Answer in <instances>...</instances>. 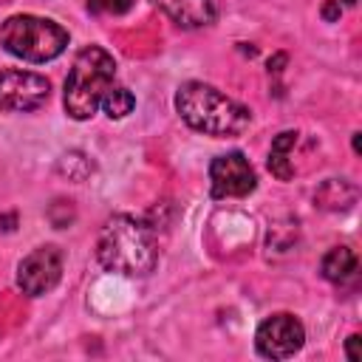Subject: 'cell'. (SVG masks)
<instances>
[{
    "mask_svg": "<svg viewBox=\"0 0 362 362\" xmlns=\"http://www.w3.org/2000/svg\"><path fill=\"white\" fill-rule=\"evenodd\" d=\"M345 356H348V362H359L362 359V337L359 334H351L345 339Z\"/></svg>",
    "mask_w": 362,
    "mask_h": 362,
    "instance_id": "17",
    "label": "cell"
},
{
    "mask_svg": "<svg viewBox=\"0 0 362 362\" xmlns=\"http://www.w3.org/2000/svg\"><path fill=\"white\" fill-rule=\"evenodd\" d=\"M110 119H124L133 107H136V96L127 90V88H122V85H113L107 93H105V99H102V105H99Z\"/></svg>",
    "mask_w": 362,
    "mask_h": 362,
    "instance_id": "13",
    "label": "cell"
},
{
    "mask_svg": "<svg viewBox=\"0 0 362 362\" xmlns=\"http://www.w3.org/2000/svg\"><path fill=\"white\" fill-rule=\"evenodd\" d=\"M257 187V175L240 150L223 153L209 164V189L215 198H243Z\"/></svg>",
    "mask_w": 362,
    "mask_h": 362,
    "instance_id": "8",
    "label": "cell"
},
{
    "mask_svg": "<svg viewBox=\"0 0 362 362\" xmlns=\"http://www.w3.org/2000/svg\"><path fill=\"white\" fill-rule=\"evenodd\" d=\"M300 133L297 130H283L272 139V150H269V170L274 178L280 181H288L294 175V167H291V150L297 144Z\"/></svg>",
    "mask_w": 362,
    "mask_h": 362,
    "instance_id": "11",
    "label": "cell"
},
{
    "mask_svg": "<svg viewBox=\"0 0 362 362\" xmlns=\"http://www.w3.org/2000/svg\"><path fill=\"white\" fill-rule=\"evenodd\" d=\"M74 218H76V212H74V204L71 201H54L51 206H48V221L57 226V229H65V226H71L74 223Z\"/></svg>",
    "mask_w": 362,
    "mask_h": 362,
    "instance_id": "15",
    "label": "cell"
},
{
    "mask_svg": "<svg viewBox=\"0 0 362 362\" xmlns=\"http://www.w3.org/2000/svg\"><path fill=\"white\" fill-rule=\"evenodd\" d=\"M286 59H288L286 54H274V57L269 59V74H280V71H283V65H286Z\"/></svg>",
    "mask_w": 362,
    "mask_h": 362,
    "instance_id": "19",
    "label": "cell"
},
{
    "mask_svg": "<svg viewBox=\"0 0 362 362\" xmlns=\"http://www.w3.org/2000/svg\"><path fill=\"white\" fill-rule=\"evenodd\" d=\"M116 85V59L102 45H88L74 57V65L65 79L62 107L74 122L90 119L105 93Z\"/></svg>",
    "mask_w": 362,
    "mask_h": 362,
    "instance_id": "3",
    "label": "cell"
},
{
    "mask_svg": "<svg viewBox=\"0 0 362 362\" xmlns=\"http://www.w3.org/2000/svg\"><path fill=\"white\" fill-rule=\"evenodd\" d=\"M0 45L25 62H51L68 48V31L37 14H11L0 23Z\"/></svg>",
    "mask_w": 362,
    "mask_h": 362,
    "instance_id": "4",
    "label": "cell"
},
{
    "mask_svg": "<svg viewBox=\"0 0 362 362\" xmlns=\"http://www.w3.org/2000/svg\"><path fill=\"white\" fill-rule=\"evenodd\" d=\"M354 153H362V133H354Z\"/></svg>",
    "mask_w": 362,
    "mask_h": 362,
    "instance_id": "21",
    "label": "cell"
},
{
    "mask_svg": "<svg viewBox=\"0 0 362 362\" xmlns=\"http://www.w3.org/2000/svg\"><path fill=\"white\" fill-rule=\"evenodd\" d=\"M62 280V252L57 246H37L17 266V286L28 297H42Z\"/></svg>",
    "mask_w": 362,
    "mask_h": 362,
    "instance_id": "7",
    "label": "cell"
},
{
    "mask_svg": "<svg viewBox=\"0 0 362 362\" xmlns=\"http://www.w3.org/2000/svg\"><path fill=\"white\" fill-rule=\"evenodd\" d=\"M175 110L184 124L215 139L240 136L252 122V110L246 105L198 79H189L175 90Z\"/></svg>",
    "mask_w": 362,
    "mask_h": 362,
    "instance_id": "2",
    "label": "cell"
},
{
    "mask_svg": "<svg viewBox=\"0 0 362 362\" xmlns=\"http://www.w3.org/2000/svg\"><path fill=\"white\" fill-rule=\"evenodd\" d=\"M305 342V328L294 314H272L255 331V348L266 359H288Z\"/></svg>",
    "mask_w": 362,
    "mask_h": 362,
    "instance_id": "5",
    "label": "cell"
},
{
    "mask_svg": "<svg viewBox=\"0 0 362 362\" xmlns=\"http://www.w3.org/2000/svg\"><path fill=\"white\" fill-rule=\"evenodd\" d=\"M339 3H345V6H356L359 0H339Z\"/></svg>",
    "mask_w": 362,
    "mask_h": 362,
    "instance_id": "22",
    "label": "cell"
},
{
    "mask_svg": "<svg viewBox=\"0 0 362 362\" xmlns=\"http://www.w3.org/2000/svg\"><path fill=\"white\" fill-rule=\"evenodd\" d=\"M150 3L181 28H204L218 17L215 0H150Z\"/></svg>",
    "mask_w": 362,
    "mask_h": 362,
    "instance_id": "9",
    "label": "cell"
},
{
    "mask_svg": "<svg viewBox=\"0 0 362 362\" xmlns=\"http://www.w3.org/2000/svg\"><path fill=\"white\" fill-rule=\"evenodd\" d=\"M57 170H59V175H65L68 181H85V178L93 173V161H90L85 153L74 150V153H65V156L59 158Z\"/></svg>",
    "mask_w": 362,
    "mask_h": 362,
    "instance_id": "14",
    "label": "cell"
},
{
    "mask_svg": "<svg viewBox=\"0 0 362 362\" xmlns=\"http://www.w3.org/2000/svg\"><path fill=\"white\" fill-rule=\"evenodd\" d=\"M51 82L34 71H0V110L28 113L48 102Z\"/></svg>",
    "mask_w": 362,
    "mask_h": 362,
    "instance_id": "6",
    "label": "cell"
},
{
    "mask_svg": "<svg viewBox=\"0 0 362 362\" xmlns=\"http://www.w3.org/2000/svg\"><path fill=\"white\" fill-rule=\"evenodd\" d=\"M356 198H359V189L348 178H325L314 192V204L325 212H345L356 204Z\"/></svg>",
    "mask_w": 362,
    "mask_h": 362,
    "instance_id": "10",
    "label": "cell"
},
{
    "mask_svg": "<svg viewBox=\"0 0 362 362\" xmlns=\"http://www.w3.org/2000/svg\"><path fill=\"white\" fill-rule=\"evenodd\" d=\"M14 226H17V215H14V212L0 215V229H3V232H14Z\"/></svg>",
    "mask_w": 362,
    "mask_h": 362,
    "instance_id": "20",
    "label": "cell"
},
{
    "mask_svg": "<svg viewBox=\"0 0 362 362\" xmlns=\"http://www.w3.org/2000/svg\"><path fill=\"white\" fill-rule=\"evenodd\" d=\"M320 272H322V277L328 283H348L356 274V255H354V249H348V246L328 249L322 263H320Z\"/></svg>",
    "mask_w": 362,
    "mask_h": 362,
    "instance_id": "12",
    "label": "cell"
},
{
    "mask_svg": "<svg viewBox=\"0 0 362 362\" xmlns=\"http://www.w3.org/2000/svg\"><path fill=\"white\" fill-rule=\"evenodd\" d=\"M320 14H322L325 23H337L339 14H342V3H339V0H325L322 8H320Z\"/></svg>",
    "mask_w": 362,
    "mask_h": 362,
    "instance_id": "18",
    "label": "cell"
},
{
    "mask_svg": "<svg viewBox=\"0 0 362 362\" xmlns=\"http://www.w3.org/2000/svg\"><path fill=\"white\" fill-rule=\"evenodd\" d=\"M133 0H88V8L93 14H124L130 11Z\"/></svg>",
    "mask_w": 362,
    "mask_h": 362,
    "instance_id": "16",
    "label": "cell"
},
{
    "mask_svg": "<svg viewBox=\"0 0 362 362\" xmlns=\"http://www.w3.org/2000/svg\"><path fill=\"white\" fill-rule=\"evenodd\" d=\"M96 260L105 272L124 277H144L158 263L156 229L144 218L113 215L105 221L96 240Z\"/></svg>",
    "mask_w": 362,
    "mask_h": 362,
    "instance_id": "1",
    "label": "cell"
}]
</instances>
